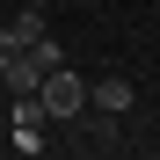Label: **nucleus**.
Instances as JSON below:
<instances>
[{
  "label": "nucleus",
  "instance_id": "1",
  "mask_svg": "<svg viewBox=\"0 0 160 160\" xmlns=\"http://www.w3.org/2000/svg\"><path fill=\"white\" fill-rule=\"evenodd\" d=\"M37 102L51 109V124H73V117H88V80L66 73V66H51V73L37 80Z\"/></svg>",
  "mask_w": 160,
  "mask_h": 160
},
{
  "label": "nucleus",
  "instance_id": "2",
  "mask_svg": "<svg viewBox=\"0 0 160 160\" xmlns=\"http://www.w3.org/2000/svg\"><path fill=\"white\" fill-rule=\"evenodd\" d=\"M44 131H51V109H44L37 95H15V131H8L15 153H44V146H51Z\"/></svg>",
  "mask_w": 160,
  "mask_h": 160
},
{
  "label": "nucleus",
  "instance_id": "3",
  "mask_svg": "<svg viewBox=\"0 0 160 160\" xmlns=\"http://www.w3.org/2000/svg\"><path fill=\"white\" fill-rule=\"evenodd\" d=\"M131 102H138V88H131L124 73H109V80H88V109H95V117H124Z\"/></svg>",
  "mask_w": 160,
  "mask_h": 160
},
{
  "label": "nucleus",
  "instance_id": "4",
  "mask_svg": "<svg viewBox=\"0 0 160 160\" xmlns=\"http://www.w3.org/2000/svg\"><path fill=\"white\" fill-rule=\"evenodd\" d=\"M37 37H44V8H22L15 22H0V44H8V51H29Z\"/></svg>",
  "mask_w": 160,
  "mask_h": 160
},
{
  "label": "nucleus",
  "instance_id": "5",
  "mask_svg": "<svg viewBox=\"0 0 160 160\" xmlns=\"http://www.w3.org/2000/svg\"><path fill=\"white\" fill-rule=\"evenodd\" d=\"M37 80H44V66L29 58V51H15V58H8V80H0V88H8V95H37Z\"/></svg>",
  "mask_w": 160,
  "mask_h": 160
},
{
  "label": "nucleus",
  "instance_id": "6",
  "mask_svg": "<svg viewBox=\"0 0 160 160\" xmlns=\"http://www.w3.org/2000/svg\"><path fill=\"white\" fill-rule=\"evenodd\" d=\"M29 58H37V66H44V73H51V66H66V51H58V37H51V29H44V37H37V44H29Z\"/></svg>",
  "mask_w": 160,
  "mask_h": 160
},
{
  "label": "nucleus",
  "instance_id": "7",
  "mask_svg": "<svg viewBox=\"0 0 160 160\" xmlns=\"http://www.w3.org/2000/svg\"><path fill=\"white\" fill-rule=\"evenodd\" d=\"M8 58H15V51H8V44H0V80H8Z\"/></svg>",
  "mask_w": 160,
  "mask_h": 160
},
{
  "label": "nucleus",
  "instance_id": "8",
  "mask_svg": "<svg viewBox=\"0 0 160 160\" xmlns=\"http://www.w3.org/2000/svg\"><path fill=\"white\" fill-rule=\"evenodd\" d=\"M22 8H44V0H22Z\"/></svg>",
  "mask_w": 160,
  "mask_h": 160
}]
</instances>
